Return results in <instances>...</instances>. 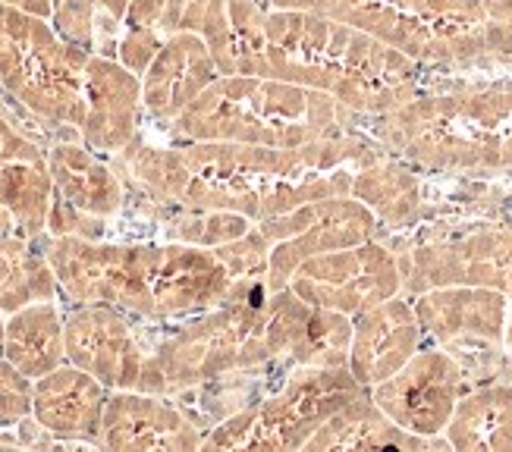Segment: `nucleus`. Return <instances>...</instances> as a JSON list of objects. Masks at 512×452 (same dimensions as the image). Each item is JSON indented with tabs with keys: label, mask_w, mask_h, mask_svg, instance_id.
I'll return each mask as SVG.
<instances>
[{
	"label": "nucleus",
	"mask_w": 512,
	"mask_h": 452,
	"mask_svg": "<svg viewBox=\"0 0 512 452\" xmlns=\"http://www.w3.org/2000/svg\"><path fill=\"white\" fill-rule=\"evenodd\" d=\"M271 239H267L258 223L246 236H239L227 245H217V258L227 264L236 283H264L267 286V261H271Z\"/></svg>",
	"instance_id": "nucleus-32"
},
{
	"label": "nucleus",
	"mask_w": 512,
	"mask_h": 452,
	"mask_svg": "<svg viewBox=\"0 0 512 452\" xmlns=\"http://www.w3.org/2000/svg\"><path fill=\"white\" fill-rule=\"evenodd\" d=\"M54 201V179L48 151L29 139L0 107V205L29 239L48 233V214Z\"/></svg>",
	"instance_id": "nucleus-20"
},
{
	"label": "nucleus",
	"mask_w": 512,
	"mask_h": 452,
	"mask_svg": "<svg viewBox=\"0 0 512 452\" xmlns=\"http://www.w3.org/2000/svg\"><path fill=\"white\" fill-rule=\"evenodd\" d=\"M107 220H98L92 214H82L66 201L54 198L51 201V214H48V233L51 236H85V239H101Z\"/></svg>",
	"instance_id": "nucleus-36"
},
{
	"label": "nucleus",
	"mask_w": 512,
	"mask_h": 452,
	"mask_svg": "<svg viewBox=\"0 0 512 452\" xmlns=\"http://www.w3.org/2000/svg\"><path fill=\"white\" fill-rule=\"evenodd\" d=\"M4 355L32 380L66 365L63 311H60L57 299L32 302L26 308L7 314Z\"/></svg>",
	"instance_id": "nucleus-27"
},
{
	"label": "nucleus",
	"mask_w": 512,
	"mask_h": 452,
	"mask_svg": "<svg viewBox=\"0 0 512 452\" xmlns=\"http://www.w3.org/2000/svg\"><path fill=\"white\" fill-rule=\"evenodd\" d=\"M88 57L57 35L51 19L0 4V88L38 120L79 132Z\"/></svg>",
	"instance_id": "nucleus-7"
},
{
	"label": "nucleus",
	"mask_w": 512,
	"mask_h": 452,
	"mask_svg": "<svg viewBox=\"0 0 512 452\" xmlns=\"http://www.w3.org/2000/svg\"><path fill=\"white\" fill-rule=\"evenodd\" d=\"M465 368L447 349H418L403 368L371 387V399L403 431L443 437L465 393Z\"/></svg>",
	"instance_id": "nucleus-15"
},
{
	"label": "nucleus",
	"mask_w": 512,
	"mask_h": 452,
	"mask_svg": "<svg viewBox=\"0 0 512 452\" xmlns=\"http://www.w3.org/2000/svg\"><path fill=\"white\" fill-rule=\"evenodd\" d=\"M158 208V226L164 230L167 242H186V245H202L217 248L227 245L252 230V220L233 214V211H208V208H183V205H161Z\"/></svg>",
	"instance_id": "nucleus-30"
},
{
	"label": "nucleus",
	"mask_w": 512,
	"mask_h": 452,
	"mask_svg": "<svg viewBox=\"0 0 512 452\" xmlns=\"http://www.w3.org/2000/svg\"><path fill=\"white\" fill-rule=\"evenodd\" d=\"M167 35H161L158 29H126L120 44H117V60L126 66V70H132L136 76H142L154 54L161 51V44H164Z\"/></svg>",
	"instance_id": "nucleus-35"
},
{
	"label": "nucleus",
	"mask_w": 512,
	"mask_h": 452,
	"mask_svg": "<svg viewBox=\"0 0 512 452\" xmlns=\"http://www.w3.org/2000/svg\"><path fill=\"white\" fill-rule=\"evenodd\" d=\"M381 38L415 63L512 60V0H264Z\"/></svg>",
	"instance_id": "nucleus-5"
},
{
	"label": "nucleus",
	"mask_w": 512,
	"mask_h": 452,
	"mask_svg": "<svg viewBox=\"0 0 512 452\" xmlns=\"http://www.w3.org/2000/svg\"><path fill=\"white\" fill-rule=\"evenodd\" d=\"M352 318L343 311L311 308L308 321L289 352V368H343L349 365Z\"/></svg>",
	"instance_id": "nucleus-31"
},
{
	"label": "nucleus",
	"mask_w": 512,
	"mask_h": 452,
	"mask_svg": "<svg viewBox=\"0 0 512 452\" xmlns=\"http://www.w3.org/2000/svg\"><path fill=\"white\" fill-rule=\"evenodd\" d=\"M264 283H236L214 248L164 242L151 252V292L158 321L192 318L236 299L255 296Z\"/></svg>",
	"instance_id": "nucleus-16"
},
{
	"label": "nucleus",
	"mask_w": 512,
	"mask_h": 452,
	"mask_svg": "<svg viewBox=\"0 0 512 452\" xmlns=\"http://www.w3.org/2000/svg\"><path fill=\"white\" fill-rule=\"evenodd\" d=\"M387 154L371 135L337 132L302 148H267L242 142H176L151 148L139 139L120 157L132 186L151 201L183 208L233 211L264 223L308 201L349 195L352 170Z\"/></svg>",
	"instance_id": "nucleus-1"
},
{
	"label": "nucleus",
	"mask_w": 512,
	"mask_h": 452,
	"mask_svg": "<svg viewBox=\"0 0 512 452\" xmlns=\"http://www.w3.org/2000/svg\"><path fill=\"white\" fill-rule=\"evenodd\" d=\"M399 270L409 296L437 286H484L512 302V230H475L418 245L399 258Z\"/></svg>",
	"instance_id": "nucleus-14"
},
{
	"label": "nucleus",
	"mask_w": 512,
	"mask_h": 452,
	"mask_svg": "<svg viewBox=\"0 0 512 452\" xmlns=\"http://www.w3.org/2000/svg\"><path fill=\"white\" fill-rule=\"evenodd\" d=\"M132 0H98V7L107 13V16H114L120 26H123V19H126V10H129Z\"/></svg>",
	"instance_id": "nucleus-38"
},
{
	"label": "nucleus",
	"mask_w": 512,
	"mask_h": 452,
	"mask_svg": "<svg viewBox=\"0 0 512 452\" xmlns=\"http://www.w3.org/2000/svg\"><path fill=\"white\" fill-rule=\"evenodd\" d=\"M217 63L202 35L173 32L142 73V104L151 120L170 126L217 79Z\"/></svg>",
	"instance_id": "nucleus-22"
},
{
	"label": "nucleus",
	"mask_w": 512,
	"mask_h": 452,
	"mask_svg": "<svg viewBox=\"0 0 512 452\" xmlns=\"http://www.w3.org/2000/svg\"><path fill=\"white\" fill-rule=\"evenodd\" d=\"M110 390L76 365H60L35 380L32 415L60 443H101Z\"/></svg>",
	"instance_id": "nucleus-23"
},
{
	"label": "nucleus",
	"mask_w": 512,
	"mask_h": 452,
	"mask_svg": "<svg viewBox=\"0 0 512 452\" xmlns=\"http://www.w3.org/2000/svg\"><path fill=\"white\" fill-rule=\"evenodd\" d=\"M418 324L459 365L469 355H484L497 365L506 346L509 299L484 286H437L412 299Z\"/></svg>",
	"instance_id": "nucleus-13"
},
{
	"label": "nucleus",
	"mask_w": 512,
	"mask_h": 452,
	"mask_svg": "<svg viewBox=\"0 0 512 452\" xmlns=\"http://www.w3.org/2000/svg\"><path fill=\"white\" fill-rule=\"evenodd\" d=\"M95 10L98 0H63L51 16V26L63 41L95 54Z\"/></svg>",
	"instance_id": "nucleus-34"
},
{
	"label": "nucleus",
	"mask_w": 512,
	"mask_h": 452,
	"mask_svg": "<svg viewBox=\"0 0 512 452\" xmlns=\"http://www.w3.org/2000/svg\"><path fill=\"white\" fill-rule=\"evenodd\" d=\"M352 198H359L362 205L374 211V217L403 230L412 226L421 214H425V198H421V183L412 170L396 164L390 151L374 157L368 164H359L352 173Z\"/></svg>",
	"instance_id": "nucleus-28"
},
{
	"label": "nucleus",
	"mask_w": 512,
	"mask_h": 452,
	"mask_svg": "<svg viewBox=\"0 0 512 452\" xmlns=\"http://www.w3.org/2000/svg\"><path fill=\"white\" fill-rule=\"evenodd\" d=\"M60 296L70 305H114L139 321H158L151 292V242L38 236Z\"/></svg>",
	"instance_id": "nucleus-9"
},
{
	"label": "nucleus",
	"mask_w": 512,
	"mask_h": 452,
	"mask_svg": "<svg viewBox=\"0 0 512 452\" xmlns=\"http://www.w3.org/2000/svg\"><path fill=\"white\" fill-rule=\"evenodd\" d=\"M506 365L512 371V302H509V321H506Z\"/></svg>",
	"instance_id": "nucleus-39"
},
{
	"label": "nucleus",
	"mask_w": 512,
	"mask_h": 452,
	"mask_svg": "<svg viewBox=\"0 0 512 452\" xmlns=\"http://www.w3.org/2000/svg\"><path fill=\"white\" fill-rule=\"evenodd\" d=\"M289 289L315 308L343 311L349 318L403 292L399 258L377 239L308 258L289 280Z\"/></svg>",
	"instance_id": "nucleus-11"
},
{
	"label": "nucleus",
	"mask_w": 512,
	"mask_h": 452,
	"mask_svg": "<svg viewBox=\"0 0 512 452\" xmlns=\"http://www.w3.org/2000/svg\"><path fill=\"white\" fill-rule=\"evenodd\" d=\"M374 139L390 154L425 170H509L512 79L421 92L399 110L377 117Z\"/></svg>",
	"instance_id": "nucleus-4"
},
{
	"label": "nucleus",
	"mask_w": 512,
	"mask_h": 452,
	"mask_svg": "<svg viewBox=\"0 0 512 452\" xmlns=\"http://www.w3.org/2000/svg\"><path fill=\"white\" fill-rule=\"evenodd\" d=\"M4 339H7V314L0 311V355H4Z\"/></svg>",
	"instance_id": "nucleus-41"
},
{
	"label": "nucleus",
	"mask_w": 512,
	"mask_h": 452,
	"mask_svg": "<svg viewBox=\"0 0 512 452\" xmlns=\"http://www.w3.org/2000/svg\"><path fill=\"white\" fill-rule=\"evenodd\" d=\"M308 452H330V449H450L447 437H418L393 424L384 409L371 399V390L352 399L349 405L327 418L311 440L305 443Z\"/></svg>",
	"instance_id": "nucleus-25"
},
{
	"label": "nucleus",
	"mask_w": 512,
	"mask_h": 452,
	"mask_svg": "<svg viewBox=\"0 0 512 452\" xmlns=\"http://www.w3.org/2000/svg\"><path fill=\"white\" fill-rule=\"evenodd\" d=\"M0 4L16 7L22 13H32V16H41V19L54 16V0H0Z\"/></svg>",
	"instance_id": "nucleus-37"
},
{
	"label": "nucleus",
	"mask_w": 512,
	"mask_h": 452,
	"mask_svg": "<svg viewBox=\"0 0 512 452\" xmlns=\"http://www.w3.org/2000/svg\"><path fill=\"white\" fill-rule=\"evenodd\" d=\"M54 198L98 220L117 217L126 205V189L117 167L101 161L85 142H57L48 148Z\"/></svg>",
	"instance_id": "nucleus-24"
},
{
	"label": "nucleus",
	"mask_w": 512,
	"mask_h": 452,
	"mask_svg": "<svg viewBox=\"0 0 512 452\" xmlns=\"http://www.w3.org/2000/svg\"><path fill=\"white\" fill-rule=\"evenodd\" d=\"M258 230L274 245L271 261H267V292H277L289 286L299 264H305L308 258L377 239L381 220L359 198L330 195L264 220L258 223Z\"/></svg>",
	"instance_id": "nucleus-10"
},
{
	"label": "nucleus",
	"mask_w": 512,
	"mask_h": 452,
	"mask_svg": "<svg viewBox=\"0 0 512 452\" xmlns=\"http://www.w3.org/2000/svg\"><path fill=\"white\" fill-rule=\"evenodd\" d=\"M158 32L202 35L220 76H271L261 0H167Z\"/></svg>",
	"instance_id": "nucleus-12"
},
{
	"label": "nucleus",
	"mask_w": 512,
	"mask_h": 452,
	"mask_svg": "<svg viewBox=\"0 0 512 452\" xmlns=\"http://www.w3.org/2000/svg\"><path fill=\"white\" fill-rule=\"evenodd\" d=\"M267 66L274 79L318 88L359 117H384L421 95V63L311 10H267Z\"/></svg>",
	"instance_id": "nucleus-2"
},
{
	"label": "nucleus",
	"mask_w": 512,
	"mask_h": 452,
	"mask_svg": "<svg viewBox=\"0 0 512 452\" xmlns=\"http://www.w3.org/2000/svg\"><path fill=\"white\" fill-rule=\"evenodd\" d=\"M10 230H16V223H13V217H10V211L0 205V233H10Z\"/></svg>",
	"instance_id": "nucleus-40"
},
{
	"label": "nucleus",
	"mask_w": 512,
	"mask_h": 452,
	"mask_svg": "<svg viewBox=\"0 0 512 452\" xmlns=\"http://www.w3.org/2000/svg\"><path fill=\"white\" fill-rule=\"evenodd\" d=\"M421 330L415 305L403 296H393L352 318L349 371L362 387H377L393 377L421 349Z\"/></svg>",
	"instance_id": "nucleus-21"
},
{
	"label": "nucleus",
	"mask_w": 512,
	"mask_h": 452,
	"mask_svg": "<svg viewBox=\"0 0 512 452\" xmlns=\"http://www.w3.org/2000/svg\"><path fill=\"white\" fill-rule=\"evenodd\" d=\"M142 76L107 54H92L85 66V117L79 139L98 154H120L139 139Z\"/></svg>",
	"instance_id": "nucleus-19"
},
{
	"label": "nucleus",
	"mask_w": 512,
	"mask_h": 452,
	"mask_svg": "<svg viewBox=\"0 0 512 452\" xmlns=\"http://www.w3.org/2000/svg\"><path fill=\"white\" fill-rule=\"evenodd\" d=\"M315 305L293 289L255 296L192 314L151 349L142 371V393L176 396L211 387L246 371L271 368L289 358Z\"/></svg>",
	"instance_id": "nucleus-3"
},
{
	"label": "nucleus",
	"mask_w": 512,
	"mask_h": 452,
	"mask_svg": "<svg viewBox=\"0 0 512 452\" xmlns=\"http://www.w3.org/2000/svg\"><path fill=\"white\" fill-rule=\"evenodd\" d=\"M60 4H63V0H54V10H57V7H60Z\"/></svg>",
	"instance_id": "nucleus-42"
},
{
	"label": "nucleus",
	"mask_w": 512,
	"mask_h": 452,
	"mask_svg": "<svg viewBox=\"0 0 512 452\" xmlns=\"http://www.w3.org/2000/svg\"><path fill=\"white\" fill-rule=\"evenodd\" d=\"M129 318L132 314L114 305H73L63 311L66 361L98 377L107 390H139L151 349Z\"/></svg>",
	"instance_id": "nucleus-17"
},
{
	"label": "nucleus",
	"mask_w": 512,
	"mask_h": 452,
	"mask_svg": "<svg viewBox=\"0 0 512 452\" xmlns=\"http://www.w3.org/2000/svg\"><path fill=\"white\" fill-rule=\"evenodd\" d=\"M54 299H60V286L41 239H29L19 230L0 233V311L13 314L32 302Z\"/></svg>",
	"instance_id": "nucleus-29"
},
{
	"label": "nucleus",
	"mask_w": 512,
	"mask_h": 452,
	"mask_svg": "<svg viewBox=\"0 0 512 452\" xmlns=\"http://www.w3.org/2000/svg\"><path fill=\"white\" fill-rule=\"evenodd\" d=\"M35 380L22 374L7 355H0V431H10L32 415Z\"/></svg>",
	"instance_id": "nucleus-33"
},
{
	"label": "nucleus",
	"mask_w": 512,
	"mask_h": 452,
	"mask_svg": "<svg viewBox=\"0 0 512 452\" xmlns=\"http://www.w3.org/2000/svg\"><path fill=\"white\" fill-rule=\"evenodd\" d=\"M362 393H368V387L355 380L349 365L293 368L277 393L211 424L202 449H305L327 418Z\"/></svg>",
	"instance_id": "nucleus-8"
},
{
	"label": "nucleus",
	"mask_w": 512,
	"mask_h": 452,
	"mask_svg": "<svg viewBox=\"0 0 512 452\" xmlns=\"http://www.w3.org/2000/svg\"><path fill=\"white\" fill-rule=\"evenodd\" d=\"M349 110L318 88L274 76H217L167 132L173 142L302 148L346 132Z\"/></svg>",
	"instance_id": "nucleus-6"
},
{
	"label": "nucleus",
	"mask_w": 512,
	"mask_h": 452,
	"mask_svg": "<svg viewBox=\"0 0 512 452\" xmlns=\"http://www.w3.org/2000/svg\"><path fill=\"white\" fill-rule=\"evenodd\" d=\"M443 437L459 452H512V383L462 393Z\"/></svg>",
	"instance_id": "nucleus-26"
},
{
	"label": "nucleus",
	"mask_w": 512,
	"mask_h": 452,
	"mask_svg": "<svg viewBox=\"0 0 512 452\" xmlns=\"http://www.w3.org/2000/svg\"><path fill=\"white\" fill-rule=\"evenodd\" d=\"M202 427L170 396L110 390L101 443L114 452H192L202 449Z\"/></svg>",
	"instance_id": "nucleus-18"
}]
</instances>
